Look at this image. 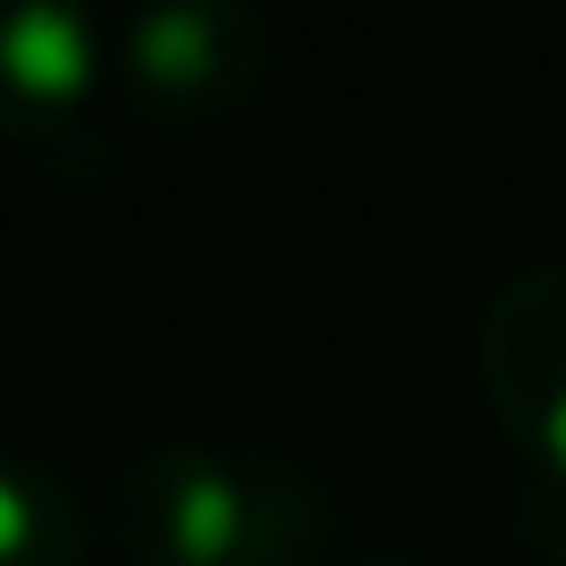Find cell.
<instances>
[{
  "label": "cell",
  "mask_w": 566,
  "mask_h": 566,
  "mask_svg": "<svg viewBox=\"0 0 566 566\" xmlns=\"http://www.w3.org/2000/svg\"><path fill=\"white\" fill-rule=\"evenodd\" d=\"M92 525L51 467L0 459V566H84Z\"/></svg>",
  "instance_id": "cell-5"
},
{
  "label": "cell",
  "mask_w": 566,
  "mask_h": 566,
  "mask_svg": "<svg viewBox=\"0 0 566 566\" xmlns=\"http://www.w3.org/2000/svg\"><path fill=\"white\" fill-rule=\"evenodd\" d=\"M117 75L142 108L159 117H217V108L250 101L266 75V18L250 9H150V18L117 25Z\"/></svg>",
  "instance_id": "cell-3"
},
{
  "label": "cell",
  "mask_w": 566,
  "mask_h": 566,
  "mask_svg": "<svg viewBox=\"0 0 566 566\" xmlns=\"http://www.w3.org/2000/svg\"><path fill=\"white\" fill-rule=\"evenodd\" d=\"M542 566H566V516H549V525H542Z\"/></svg>",
  "instance_id": "cell-6"
},
{
  "label": "cell",
  "mask_w": 566,
  "mask_h": 566,
  "mask_svg": "<svg viewBox=\"0 0 566 566\" xmlns=\"http://www.w3.org/2000/svg\"><path fill=\"white\" fill-rule=\"evenodd\" d=\"M475 367L500 433L566 483V266H525L500 283L475 334Z\"/></svg>",
  "instance_id": "cell-2"
},
{
  "label": "cell",
  "mask_w": 566,
  "mask_h": 566,
  "mask_svg": "<svg viewBox=\"0 0 566 566\" xmlns=\"http://www.w3.org/2000/svg\"><path fill=\"white\" fill-rule=\"evenodd\" d=\"M117 533L142 566H308L317 492L242 450H150L117 483Z\"/></svg>",
  "instance_id": "cell-1"
},
{
  "label": "cell",
  "mask_w": 566,
  "mask_h": 566,
  "mask_svg": "<svg viewBox=\"0 0 566 566\" xmlns=\"http://www.w3.org/2000/svg\"><path fill=\"white\" fill-rule=\"evenodd\" d=\"M117 42L84 9L0 0V142H59L92 108Z\"/></svg>",
  "instance_id": "cell-4"
}]
</instances>
